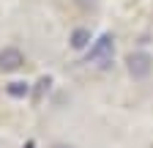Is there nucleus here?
Segmentation results:
<instances>
[{
    "label": "nucleus",
    "instance_id": "nucleus-1",
    "mask_svg": "<svg viewBox=\"0 0 153 148\" xmlns=\"http://www.w3.org/2000/svg\"><path fill=\"white\" fill-rule=\"evenodd\" d=\"M112 52H115V39L112 33H101L88 49V63H109L112 61Z\"/></svg>",
    "mask_w": 153,
    "mask_h": 148
},
{
    "label": "nucleus",
    "instance_id": "nucleus-2",
    "mask_svg": "<svg viewBox=\"0 0 153 148\" xmlns=\"http://www.w3.org/2000/svg\"><path fill=\"white\" fill-rule=\"evenodd\" d=\"M126 69H128V74H131L134 80H145L148 74L153 71V58H150L148 52H142V49L140 52H131L128 58H126Z\"/></svg>",
    "mask_w": 153,
    "mask_h": 148
},
{
    "label": "nucleus",
    "instance_id": "nucleus-3",
    "mask_svg": "<svg viewBox=\"0 0 153 148\" xmlns=\"http://www.w3.org/2000/svg\"><path fill=\"white\" fill-rule=\"evenodd\" d=\"M22 66H25L22 49H16V47H3V49H0V71L11 74V71L22 69Z\"/></svg>",
    "mask_w": 153,
    "mask_h": 148
},
{
    "label": "nucleus",
    "instance_id": "nucleus-4",
    "mask_svg": "<svg viewBox=\"0 0 153 148\" xmlns=\"http://www.w3.org/2000/svg\"><path fill=\"white\" fill-rule=\"evenodd\" d=\"M90 41H93V36H90V30H88V28H74V30H71V36H68V44H71V49H76V52L88 49V47H90Z\"/></svg>",
    "mask_w": 153,
    "mask_h": 148
},
{
    "label": "nucleus",
    "instance_id": "nucleus-5",
    "mask_svg": "<svg viewBox=\"0 0 153 148\" xmlns=\"http://www.w3.org/2000/svg\"><path fill=\"white\" fill-rule=\"evenodd\" d=\"M6 93H8L11 99H27V96H30V82H25V80H14V82L6 85Z\"/></svg>",
    "mask_w": 153,
    "mask_h": 148
},
{
    "label": "nucleus",
    "instance_id": "nucleus-6",
    "mask_svg": "<svg viewBox=\"0 0 153 148\" xmlns=\"http://www.w3.org/2000/svg\"><path fill=\"white\" fill-rule=\"evenodd\" d=\"M49 85H52V77H41V80H38V88H36V90H38L36 96H41L44 90H49Z\"/></svg>",
    "mask_w": 153,
    "mask_h": 148
},
{
    "label": "nucleus",
    "instance_id": "nucleus-7",
    "mask_svg": "<svg viewBox=\"0 0 153 148\" xmlns=\"http://www.w3.org/2000/svg\"><path fill=\"white\" fill-rule=\"evenodd\" d=\"M52 148H71V145H66V143H55Z\"/></svg>",
    "mask_w": 153,
    "mask_h": 148
},
{
    "label": "nucleus",
    "instance_id": "nucleus-8",
    "mask_svg": "<svg viewBox=\"0 0 153 148\" xmlns=\"http://www.w3.org/2000/svg\"><path fill=\"white\" fill-rule=\"evenodd\" d=\"M25 148H36V143H27V145H25Z\"/></svg>",
    "mask_w": 153,
    "mask_h": 148
}]
</instances>
